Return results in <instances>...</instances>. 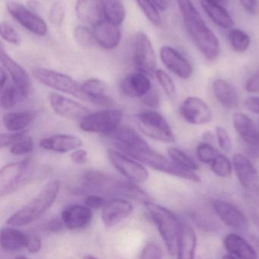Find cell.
<instances>
[{"mask_svg":"<svg viewBox=\"0 0 259 259\" xmlns=\"http://www.w3.org/2000/svg\"><path fill=\"white\" fill-rule=\"evenodd\" d=\"M81 87L89 102L105 107L111 105L112 100L107 95V85L104 81L97 78H91L84 81L81 84Z\"/></svg>","mask_w":259,"mask_h":259,"instance_id":"obj_26","label":"cell"},{"mask_svg":"<svg viewBox=\"0 0 259 259\" xmlns=\"http://www.w3.org/2000/svg\"><path fill=\"white\" fill-rule=\"evenodd\" d=\"M93 213L87 205L74 204L63 210L62 221L69 230L85 228L92 222Z\"/></svg>","mask_w":259,"mask_h":259,"instance_id":"obj_21","label":"cell"},{"mask_svg":"<svg viewBox=\"0 0 259 259\" xmlns=\"http://www.w3.org/2000/svg\"><path fill=\"white\" fill-rule=\"evenodd\" d=\"M108 157L111 164L122 174L124 177L134 183H145L149 177V174L146 168L138 163L130 156L121 151L110 150Z\"/></svg>","mask_w":259,"mask_h":259,"instance_id":"obj_11","label":"cell"},{"mask_svg":"<svg viewBox=\"0 0 259 259\" xmlns=\"http://www.w3.org/2000/svg\"><path fill=\"white\" fill-rule=\"evenodd\" d=\"M213 92L218 102L226 108L235 109L239 105V94L228 81L217 79L213 83Z\"/></svg>","mask_w":259,"mask_h":259,"instance_id":"obj_27","label":"cell"},{"mask_svg":"<svg viewBox=\"0 0 259 259\" xmlns=\"http://www.w3.org/2000/svg\"><path fill=\"white\" fill-rule=\"evenodd\" d=\"M82 187L96 194L121 195L145 203L149 201V197L147 193L136 185L120 181L101 171L84 172L82 177Z\"/></svg>","mask_w":259,"mask_h":259,"instance_id":"obj_2","label":"cell"},{"mask_svg":"<svg viewBox=\"0 0 259 259\" xmlns=\"http://www.w3.org/2000/svg\"><path fill=\"white\" fill-rule=\"evenodd\" d=\"M228 39L233 51L239 54L245 52L251 44V39L248 34L239 28L230 30L229 31Z\"/></svg>","mask_w":259,"mask_h":259,"instance_id":"obj_35","label":"cell"},{"mask_svg":"<svg viewBox=\"0 0 259 259\" xmlns=\"http://www.w3.org/2000/svg\"><path fill=\"white\" fill-rule=\"evenodd\" d=\"M245 89L250 93H259V70L248 78L245 83Z\"/></svg>","mask_w":259,"mask_h":259,"instance_id":"obj_52","label":"cell"},{"mask_svg":"<svg viewBox=\"0 0 259 259\" xmlns=\"http://www.w3.org/2000/svg\"><path fill=\"white\" fill-rule=\"evenodd\" d=\"M162 63L172 73L182 79H189L193 73L189 62L177 50L169 46H163L160 50Z\"/></svg>","mask_w":259,"mask_h":259,"instance_id":"obj_16","label":"cell"},{"mask_svg":"<svg viewBox=\"0 0 259 259\" xmlns=\"http://www.w3.org/2000/svg\"><path fill=\"white\" fill-rule=\"evenodd\" d=\"M85 204L91 208L98 209L105 205V199L98 194L90 195L86 198Z\"/></svg>","mask_w":259,"mask_h":259,"instance_id":"obj_51","label":"cell"},{"mask_svg":"<svg viewBox=\"0 0 259 259\" xmlns=\"http://www.w3.org/2000/svg\"><path fill=\"white\" fill-rule=\"evenodd\" d=\"M34 170V163L31 159L9 163L0 171V195H9L22 186Z\"/></svg>","mask_w":259,"mask_h":259,"instance_id":"obj_8","label":"cell"},{"mask_svg":"<svg viewBox=\"0 0 259 259\" xmlns=\"http://www.w3.org/2000/svg\"><path fill=\"white\" fill-rule=\"evenodd\" d=\"M168 154L171 160L177 164L191 170L195 171L198 169V165L196 162L182 150L177 148H170L168 150Z\"/></svg>","mask_w":259,"mask_h":259,"instance_id":"obj_36","label":"cell"},{"mask_svg":"<svg viewBox=\"0 0 259 259\" xmlns=\"http://www.w3.org/2000/svg\"><path fill=\"white\" fill-rule=\"evenodd\" d=\"M0 50L1 64L11 76L13 84L19 89L22 96L23 98L28 97L31 89V81L29 74L19 63L10 57V55L4 51L3 46H1Z\"/></svg>","mask_w":259,"mask_h":259,"instance_id":"obj_14","label":"cell"},{"mask_svg":"<svg viewBox=\"0 0 259 259\" xmlns=\"http://www.w3.org/2000/svg\"><path fill=\"white\" fill-rule=\"evenodd\" d=\"M215 131H216L217 139L221 149L226 151H230L232 148V141L227 130L223 127L218 126Z\"/></svg>","mask_w":259,"mask_h":259,"instance_id":"obj_46","label":"cell"},{"mask_svg":"<svg viewBox=\"0 0 259 259\" xmlns=\"http://www.w3.org/2000/svg\"><path fill=\"white\" fill-rule=\"evenodd\" d=\"M133 206L122 198H115L104 205L101 213L103 223L108 227H114L132 214Z\"/></svg>","mask_w":259,"mask_h":259,"instance_id":"obj_18","label":"cell"},{"mask_svg":"<svg viewBox=\"0 0 259 259\" xmlns=\"http://www.w3.org/2000/svg\"><path fill=\"white\" fill-rule=\"evenodd\" d=\"M180 111L187 122L194 125L207 123L212 119V112L209 106L196 97L185 99L180 105Z\"/></svg>","mask_w":259,"mask_h":259,"instance_id":"obj_13","label":"cell"},{"mask_svg":"<svg viewBox=\"0 0 259 259\" xmlns=\"http://www.w3.org/2000/svg\"><path fill=\"white\" fill-rule=\"evenodd\" d=\"M233 125L242 140L252 147L259 145V131L254 122L243 113L233 115Z\"/></svg>","mask_w":259,"mask_h":259,"instance_id":"obj_25","label":"cell"},{"mask_svg":"<svg viewBox=\"0 0 259 259\" xmlns=\"http://www.w3.org/2000/svg\"><path fill=\"white\" fill-rule=\"evenodd\" d=\"M21 98H23L14 84L7 83L4 87L1 88L0 94V103L1 107L4 110H12L14 108Z\"/></svg>","mask_w":259,"mask_h":259,"instance_id":"obj_34","label":"cell"},{"mask_svg":"<svg viewBox=\"0 0 259 259\" xmlns=\"http://www.w3.org/2000/svg\"><path fill=\"white\" fill-rule=\"evenodd\" d=\"M239 3L244 10L250 14L254 15L257 13V0H239Z\"/></svg>","mask_w":259,"mask_h":259,"instance_id":"obj_53","label":"cell"},{"mask_svg":"<svg viewBox=\"0 0 259 259\" xmlns=\"http://www.w3.org/2000/svg\"><path fill=\"white\" fill-rule=\"evenodd\" d=\"M84 258H96V257L92 255L84 256Z\"/></svg>","mask_w":259,"mask_h":259,"instance_id":"obj_59","label":"cell"},{"mask_svg":"<svg viewBox=\"0 0 259 259\" xmlns=\"http://www.w3.org/2000/svg\"><path fill=\"white\" fill-rule=\"evenodd\" d=\"M122 119L119 110L109 109L89 113L80 122L81 130L88 133L110 135L117 130Z\"/></svg>","mask_w":259,"mask_h":259,"instance_id":"obj_9","label":"cell"},{"mask_svg":"<svg viewBox=\"0 0 259 259\" xmlns=\"http://www.w3.org/2000/svg\"><path fill=\"white\" fill-rule=\"evenodd\" d=\"M233 166L239 183L250 190L258 189L257 171L245 156L236 154L233 157Z\"/></svg>","mask_w":259,"mask_h":259,"instance_id":"obj_22","label":"cell"},{"mask_svg":"<svg viewBox=\"0 0 259 259\" xmlns=\"http://www.w3.org/2000/svg\"><path fill=\"white\" fill-rule=\"evenodd\" d=\"M93 34L96 43L106 50L117 48L121 40L119 25L104 19L93 26Z\"/></svg>","mask_w":259,"mask_h":259,"instance_id":"obj_19","label":"cell"},{"mask_svg":"<svg viewBox=\"0 0 259 259\" xmlns=\"http://www.w3.org/2000/svg\"><path fill=\"white\" fill-rule=\"evenodd\" d=\"M40 145L47 151L67 153L81 148L83 142L80 138L72 135L59 134L42 139Z\"/></svg>","mask_w":259,"mask_h":259,"instance_id":"obj_24","label":"cell"},{"mask_svg":"<svg viewBox=\"0 0 259 259\" xmlns=\"http://www.w3.org/2000/svg\"><path fill=\"white\" fill-rule=\"evenodd\" d=\"M121 152L130 156L132 158L142 162L144 164L169 175L198 183L201 179L193 170L186 169L180 165L169 160L160 153L153 150L148 144L133 148H125L119 150Z\"/></svg>","mask_w":259,"mask_h":259,"instance_id":"obj_3","label":"cell"},{"mask_svg":"<svg viewBox=\"0 0 259 259\" xmlns=\"http://www.w3.org/2000/svg\"><path fill=\"white\" fill-rule=\"evenodd\" d=\"M7 8L10 16L29 32L40 37L48 34L47 22L25 6L19 3L10 2L7 4Z\"/></svg>","mask_w":259,"mask_h":259,"instance_id":"obj_12","label":"cell"},{"mask_svg":"<svg viewBox=\"0 0 259 259\" xmlns=\"http://www.w3.org/2000/svg\"><path fill=\"white\" fill-rule=\"evenodd\" d=\"M104 18L117 25H121L126 17V10L122 0H103Z\"/></svg>","mask_w":259,"mask_h":259,"instance_id":"obj_33","label":"cell"},{"mask_svg":"<svg viewBox=\"0 0 259 259\" xmlns=\"http://www.w3.org/2000/svg\"><path fill=\"white\" fill-rule=\"evenodd\" d=\"M71 160L72 163L78 165L85 164L89 162V153L86 150L78 149L75 150L70 156Z\"/></svg>","mask_w":259,"mask_h":259,"instance_id":"obj_50","label":"cell"},{"mask_svg":"<svg viewBox=\"0 0 259 259\" xmlns=\"http://www.w3.org/2000/svg\"><path fill=\"white\" fill-rule=\"evenodd\" d=\"M154 75L165 93L169 97L174 95L176 92V85L169 75L162 69H157Z\"/></svg>","mask_w":259,"mask_h":259,"instance_id":"obj_42","label":"cell"},{"mask_svg":"<svg viewBox=\"0 0 259 259\" xmlns=\"http://www.w3.org/2000/svg\"><path fill=\"white\" fill-rule=\"evenodd\" d=\"M142 101L145 105L151 109H157L160 105V97L155 89H151L145 96L142 97Z\"/></svg>","mask_w":259,"mask_h":259,"instance_id":"obj_49","label":"cell"},{"mask_svg":"<svg viewBox=\"0 0 259 259\" xmlns=\"http://www.w3.org/2000/svg\"><path fill=\"white\" fill-rule=\"evenodd\" d=\"M254 242H255L256 245H257V249L259 250V239L255 238V239H254Z\"/></svg>","mask_w":259,"mask_h":259,"instance_id":"obj_58","label":"cell"},{"mask_svg":"<svg viewBox=\"0 0 259 259\" xmlns=\"http://www.w3.org/2000/svg\"><path fill=\"white\" fill-rule=\"evenodd\" d=\"M50 103L57 114L70 120H81L90 113L82 104L60 94L51 93Z\"/></svg>","mask_w":259,"mask_h":259,"instance_id":"obj_15","label":"cell"},{"mask_svg":"<svg viewBox=\"0 0 259 259\" xmlns=\"http://www.w3.org/2000/svg\"><path fill=\"white\" fill-rule=\"evenodd\" d=\"M34 116L28 111L12 112L4 116V125L10 132H19L25 130L34 120Z\"/></svg>","mask_w":259,"mask_h":259,"instance_id":"obj_32","label":"cell"},{"mask_svg":"<svg viewBox=\"0 0 259 259\" xmlns=\"http://www.w3.org/2000/svg\"><path fill=\"white\" fill-rule=\"evenodd\" d=\"M34 149V141L28 136L10 146V153L13 155L29 154Z\"/></svg>","mask_w":259,"mask_h":259,"instance_id":"obj_40","label":"cell"},{"mask_svg":"<svg viewBox=\"0 0 259 259\" xmlns=\"http://www.w3.org/2000/svg\"><path fill=\"white\" fill-rule=\"evenodd\" d=\"M27 234L17 229L7 227L1 230V247L7 251H19L25 247Z\"/></svg>","mask_w":259,"mask_h":259,"instance_id":"obj_31","label":"cell"},{"mask_svg":"<svg viewBox=\"0 0 259 259\" xmlns=\"http://www.w3.org/2000/svg\"><path fill=\"white\" fill-rule=\"evenodd\" d=\"M224 245L227 251L236 258L254 259L257 257L254 248L239 235H227L224 239Z\"/></svg>","mask_w":259,"mask_h":259,"instance_id":"obj_28","label":"cell"},{"mask_svg":"<svg viewBox=\"0 0 259 259\" xmlns=\"http://www.w3.org/2000/svg\"><path fill=\"white\" fill-rule=\"evenodd\" d=\"M213 206L217 214L226 225L235 230H243L246 228V217L236 206L221 199L214 201Z\"/></svg>","mask_w":259,"mask_h":259,"instance_id":"obj_17","label":"cell"},{"mask_svg":"<svg viewBox=\"0 0 259 259\" xmlns=\"http://www.w3.org/2000/svg\"><path fill=\"white\" fill-rule=\"evenodd\" d=\"M134 62L138 70L146 75L155 73L157 58L148 36L142 31L136 33L134 41Z\"/></svg>","mask_w":259,"mask_h":259,"instance_id":"obj_10","label":"cell"},{"mask_svg":"<svg viewBox=\"0 0 259 259\" xmlns=\"http://www.w3.org/2000/svg\"><path fill=\"white\" fill-rule=\"evenodd\" d=\"M74 37L76 43L84 49L92 48L95 44H97L93 31L83 25H78L75 28Z\"/></svg>","mask_w":259,"mask_h":259,"instance_id":"obj_38","label":"cell"},{"mask_svg":"<svg viewBox=\"0 0 259 259\" xmlns=\"http://www.w3.org/2000/svg\"><path fill=\"white\" fill-rule=\"evenodd\" d=\"M0 81H1V88L8 83V75L7 71L4 69V68H1L0 69Z\"/></svg>","mask_w":259,"mask_h":259,"instance_id":"obj_56","label":"cell"},{"mask_svg":"<svg viewBox=\"0 0 259 259\" xmlns=\"http://www.w3.org/2000/svg\"><path fill=\"white\" fill-rule=\"evenodd\" d=\"M0 34L1 37L11 45H19L21 38L16 30L7 22H3L0 25Z\"/></svg>","mask_w":259,"mask_h":259,"instance_id":"obj_43","label":"cell"},{"mask_svg":"<svg viewBox=\"0 0 259 259\" xmlns=\"http://www.w3.org/2000/svg\"><path fill=\"white\" fill-rule=\"evenodd\" d=\"M136 125L145 136L166 143L175 142V136L164 117L155 110H145L135 116Z\"/></svg>","mask_w":259,"mask_h":259,"instance_id":"obj_7","label":"cell"},{"mask_svg":"<svg viewBox=\"0 0 259 259\" xmlns=\"http://www.w3.org/2000/svg\"><path fill=\"white\" fill-rule=\"evenodd\" d=\"M177 2L194 45L208 61H215L221 53L218 37L207 26L191 0H177Z\"/></svg>","mask_w":259,"mask_h":259,"instance_id":"obj_1","label":"cell"},{"mask_svg":"<svg viewBox=\"0 0 259 259\" xmlns=\"http://www.w3.org/2000/svg\"><path fill=\"white\" fill-rule=\"evenodd\" d=\"M197 155L198 159L204 163H211L212 161L219 155L218 150L215 149L210 144L204 143L198 145L197 148Z\"/></svg>","mask_w":259,"mask_h":259,"instance_id":"obj_41","label":"cell"},{"mask_svg":"<svg viewBox=\"0 0 259 259\" xmlns=\"http://www.w3.org/2000/svg\"><path fill=\"white\" fill-rule=\"evenodd\" d=\"M151 2L161 12L166 11L169 7L168 0H151Z\"/></svg>","mask_w":259,"mask_h":259,"instance_id":"obj_55","label":"cell"},{"mask_svg":"<svg viewBox=\"0 0 259 259\" xmlns=\"http://www.w3.org/2000/svg\"><path fill=\"white\" fill-rule=\"evenodd\" d=\"M75 14L81 22L94 26L105 19L103 0H77Z\"/></svg>","mask_w":259,"mask_h":259,"instance_id":"obj_23","label":"cell"},{"mask_svg":"<svg viewBox=\"0 0 259 259\" xmlns=\"http://www.w3.org/2000/svg\"><path fill=\"white\" fill-rule=\"evenodd\" d=\"M31 73L34 78L44 85L89 102L87 96L83 92L81 84L77 82L72 77L57 71L40 67L32 69Z\"/></svg>","mask_w":259,"mask_h":259,"instance_id":"obj_6","label":"cell"},{"mask_svg":"<svg viewBox=\"0 0 259 259\" xmlns=\"http://www.w3.org/2000/svg\"><path fill=\"white\" fill-rule=\"evenodd\" d=\"M199 2L206 14L218 26L225 29L233 26L234 22L225 7L210 0H199Z\"/></svg>","mask_w":259,"mask_h":259,"instance_id":"obj_29","label":"cell"},{"mask_svg":"<svg viewBox=\"0 0 259 259\" xmlns=\"http://www.w3.org/2000/svg\"><path fill=\"white\" fill-rule=\"evenodd\" d=\"M60 189V183L58 180L48 183L34 199L9 218L7 221L9 225L20 227L37 221L55 202Z\"/></svg>","mask_w":259,"mask_h":259,"instance_id":"obj_4","label":"cell"},{"mask_svg":"<svg viewBox=\"0 0 259 259\" xmlns=\"http://www.w3.org/2000/svg\"><path fill=\"white\" fill-rule=\"evenodd\" d=\"M119 89L122 95L128 98H142L152 89L151 81L142 72L130 73L121 81Z\"/></svg>","mask_w":259,"mask_h":259,"instance_id":"obj_20","label":"cell"},{"mask_svg":"<svg viewBox=\"0 0 259 259\" xmlns=\"http://www.w3.org/2000/svg\"><path fill=\"white\" fill-rule=\"evenodd\" d=\"M162 257V250L155 242H148L141 252L140 258L158 259Z\"/></svg>","mask_w":259,"mask_h":259,"instance_id":"obj_45","label":"cell"},{"mask_svg":"<svg viewBox=\"0 0 259 259\" xmlns=\"http://www.w3.org/2000/svg\"><path fill=\"white\" fill-rule=\"evenodd\" d=\"M232 165L226 156L220 154L212 161L211 169L215 175L223 178L230 177L232 174Z\"/></svg>","mask_w":259,"mask_h":259,"instance_id":"obj_39","label":"cell"},{"mask_svg":"<svg viewBox=\"0 0 259 259\" xmlns=\"http://www.w3.org/2000/svg\"><path fill=\"white\" fill-rule=\"evenodd\" d=\"M197 239L195 231L189 224L182 222L177 257L182 259H192L195 257Z\"/></svg>","mask_w":259,"mask_h":259,"instance_id":"obj_30","label":"cell"},{"mask_svg":"<svg viewBox=\"0 0 259 259\" xmlns=\"http://www.w3.org/2000/svg\"><path fill=\"white\" fill-rule=\"evenodd\" d=\"M136 1L138 5L151 23L154 26H160L162 24V19L159 12L160 10L151 2V0H136Z\"/></svg>","mask_w":259,"mask_h":259,"instance_id":"obj_37","label":"cell"},{"mask_svg":"<svg viewBox=\"0 0 259 259\" xmlns=\"http://www.w3.org/2000/svg\"><path fill=\"white\" fill-rule=\"evenodd\" d=\"M64 7L61 3L57 2L54 4L51 8V13H50V19L52 23L55 24V25H60L64 18Z\"/></svg>","mask_w":259,"mask_h":259,"instance_id":"obj_48","label":"cell"},{"mask_svg":"<svg viewBox=\"0 0 259 259\" xmlns=\"http://www.w3.org/2000/svg\"><path fill=\"white\" fill-rule=\"evenodd\" d=\"M245 107L251 113L259 114V98L258 97H251L248 98L245 102Z\"/></svg>","mask_w":259,"mask_h":259,"instance_id":"obj_54","label":"cell"},{"mask_svg":"<svg viewBox=\"0 0 259 259\" xmlns=\"http://www.w3.org/2000/svg\"><path fill=\"white\" fill-rule=\"evenodd\" d=\"M25 248L30 253H32V254L39 252L42 248L41 238L35 233L27 234Z\"/></svg>","mask_w":259,"mask_h":259,"instance_id":"obj_47","label":"cell"},{"mask_svg":"<svg viewBox=\"0 0 259 259\" xmlns=\"http://www.w3.org/2000/svg\"><path fill=\"white\" fill-rule=\"evenodd\" d=\"M169 254L177 256L182 222L174 212L151 201L145 203Z\"/></svg>","mask_w":259,"mask_h":259,"instance_id":"obj_5","label":"cell"},{"mask_svg":"<svg viewBox=\"0 0 259 259\" xmlns=\"http://www.w3.org/2000/svg\"><path fill=\"white\" fill-rule=\"evenodd\" d=\"M28 135V130H22L19 132H13V133H5L1 135L0 137V145L1 148H6V147L12 146L13 144L24 139Z\"/></svg>","mask_w":259,"mask_h":259,"instance_id":"obj_44","label":"cell"},{"mask_svg":"<svg viewBox=\"0 0 259 259\" xmlns=\"http://www.w3.org/2000/svg\"><path fill=\"white\" fill-rule=\"evenodd\" d=\"M210 1L220 4V5L224 6V7H226L228 4V0H210Z\"/></svg>","mask_w":259,"mask_h":259,"instance_id":"obj_57","label":"cell"}]
</instances>
